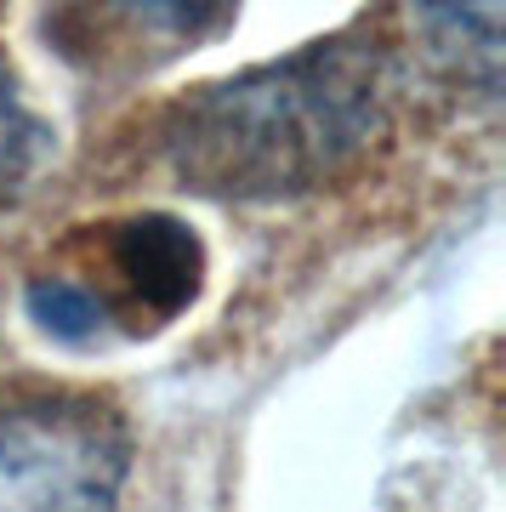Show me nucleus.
I'll list each match as a JSON object with an SVG mask.
<instances>
[{"mask_svg":"<svg viewBox=\"0 0 506 512\" xmlns=\"http://www.w3.org/2000/svg\"><path fill=\"white\" fill-rule=\"evenodd\" d=\"M421 29L433 35V46L444 57H455L461 69H472L495 92L501 74V6H433L421 12Z\"/></svg>","mask_w":506,"mask_h":512,"instance_id":"20e7f679","label":"nucleus"},{"mask_svg":"<svg viewBox=\"0 0 506 512\" xmlns=\"http://www.w3.org/2000/svg\"><path fill=\"white\" fill-rule=\"evenodd\" d=\"M387 80L370 40L336 35L188 97L165 154L188 188L222 200H279L325 183L381 126Z\"/></svg>","mask_w":506,"mask_h":512,"instance_id":"f257e3e1","label":"nucleus"},{"mask_svg":"<svg viewBox=\"0 0 506 512\" xmlns=\"http://www.w3.org/2000/svg\"><path fill=\"white\" fill-rule=\"evenodd\" d=\"M29 160H35V120L23 109L12 74L0 63V200H12L29 177Z\"/></svg>","mask_w":506,"mask_h":512,"instance_id":"423d86ee","label":"nucleus"},{"mask_svg":"<svg viewBox=\"0 0 506 512\" xmlns=\"http://www.w3.org/2000/svg\"><path fill=\"white\" fill-rule=\"evenodd\" d=\"M114 268L143 302L148 319H171L199 296L205 279V251L188 222L177 217H131L114 228Z\"/></svg>","mask_w":506,"mask_h":512,"instance_id":"7ed1b4c3","label":"nucleus"},{"mask_svg":"<svg viewBox=\"0 0 506 512\" xmlns=\"http://www.w3.org/2000/svg\"><path fill=\"white\" fill-rule=\"evenodd\" d=\"M126 461L120 416L91 399L0 410V512H114Z\"/></svg>","mask_w":506,"mask_h":512,"instance_id":"f03ea898","label":"nucleus"},{"mask_svg":"<svg viewBox=\"0 0 506 512\" xmlns=\"http://www.w3.org/2000/svg\"><path fill=\"white\" fill-rule=\"evenodd\" d=\"M23 302H29V319H35L46 336H57V342H74V348L97 342V336H103V325H109V308H103V296L86 291L80 279L40 274V279H29Z\"/></svg>","mask_w":506,"mask_h":512,"instance_id":"39448f33","label":"nucleus"}]
</instances>
